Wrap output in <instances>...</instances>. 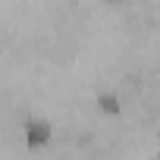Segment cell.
<instances>
[{"instance_id":"obj_1","label":"cell","mask_w":160,"mask_h":160,"mask_svg":"<svg viewBox=\"0 0 160 160\" xmlns=\"http://www.w3.org/2000/svg\"><path fill=\"white\" fill-rule=\"evenodd\" d=\"M22 141H25L28 151L47 148V144L53 141V126H50V119H44V116H28V119H22Z\"/></svg>"},{"instance_id":"obj_2","label":"cell","mask_w":160,"mask_h":160,"mask_svg":"<svg viewBox=\"0 0 160 160\" xmlns=\"http://www.w3.org/2000/svg\"><path fill=\"white\" fill-rule=\"evenodd\" d=\"M94 104H98V110H101L104 116H119V113H122V98H119L116 88H101V91H94Z\"/></svg>"},{"instance_id":"obj_3","label":"cell","mask_w":160,"mask_h":160,"mask_svg":"<svg viewBox=\"0 0 160 160\" xmlns=\"http://www.w3.org/2000/svg\"><path fill=\"white\" fill-rule=\"evenodd\" d=\"M104 3H110V7H113V3H122V0H104Z\"/></svg>"},{"instance_id":"obj_4","label":"cell","mask_w":160,"mask_h":160,"mask_svg":"<svg viewBox=\"0 0 160 160\" xmlns=\"http://www.w3.org/2000/svg\"><path fill=\"white\" fill-rule=\"evenodd\" d=\"M157 160H160V141H157Z\"/></svg>"}]
</instances>
